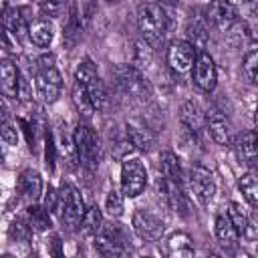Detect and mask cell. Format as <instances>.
<instances>
[{
	"label": "cell",
	"instance_id": "obj_1",
	"mask_svg": "<svg viewBox=\"0 0 258 258\" xmlns=\"http://www.w3.org/2000/svg\"><path fill=\"white\" fill-rule=\"evenodd\" d=\"M137 26L143 40L151 46L159 44L167 30V14L163 6L157 2H141L137 8Z\"/></svg>",
	"mask_w": 258,
	"mask_h": 258
},
{
	"label": "cell",
	"instance_id": "obj_2",
	"mask_svg": "<svg viewBox=\"0 0 258 258\" xmlns=\"http://www.w3.org/2000/svg\"><path fill=\"white\" fill-rule=\"evenodd\" d=\"M117 89L135 103H145L151 97V85L135 64H119L113 71Z\"/></svg>",
	"mask_w": 258,
	"mask_h": 258
},
{
	"label": "cell",
	"instance_id": "obj_3",
	"mask_svg": "<svg viewBox=\"0 0 258 258\" xmlns=\"http://www.w3.org/2000/svg\"><path fill=\"white\" fill-rule=\"evenodd\" d=\"M73 143L77 151V161L87 171H95L101 163V141L93 127L89 123H79L73 135Z\"/></svg>",
	"mask_w": 258,
	"mask_h": 258
},
{
	"label": "cell",
	"instance_id": "obj_4",
	"mask_svg": "<svg viewBox=\"0 0 258 258\" xmlns=\"http://www.w3.org/2000/svg\"><path fill=\"white\" fill-rule=\"evenodd\" d=\"M34 87L44 103H54L62 91V77L54 67L52 56H42L34 67Z\"/></svg>",
	"mask_w": 258,
	"mask_h": 258
},
{
	"label": "cell",
	"instance_id": "obj_5",
	"mask_svg": "<svg viewBox=\"0 0 258 258\" xmlns=\"http://www.w3.org/2000/svg\"><path fill=\"white\" fill-rule=\"evenodd\" d=\"M85 210L87 208H85L81 191L73 183L62 181L60 189H58V214H60V222L67 226V230L79 228Z\"/></svg>",
	"mask_w": 258,
	"mask_h": 258
},
{
	"label": "cell",
	"instance_id": "obj_6",
	"mask_svg": "<svg viewBox=\"0 0 258 258\" xmlns=\"http://www.w3.org/2000/svg\"><path fill=\"white\" fill-rule=\"evenodd\" d=\"M75 79L85 87V91H87V95H89L95 111H105V107L109 103L107 89H105V85H103V81H101V77H99V73H97V69H95V64H93L91 58H85L77 67Z\"/></svg>",
	"mask_w": 258,
	"mask_h": 258
},
{
	"label": "cell",
	"instance_id": "obj_7",
	"mask_svg": "<svg viewBox=\"0 0 258 258\" xmlns=\"http://www.w3.org/2000/svg\"><path fill=\"white\" fill-rule=\"evenodd\" d=\"M147 185V169L141 159L125 157L121 163V191L127 198H137Z\"/></svg>",
	"mask_w": 258,
	"mask_h": 258
},
{
	"label": "cell",
	"instance_id": "obj_8",
	"mask_svg": "<svg viewBox=\"0 0 258 258\" xmlns=\"http://www.w3.org/2000/svg\"><path fill=\"white\" fill-rule=\"evenodd\" d=\"M187 181H189V189H191V194H194V198L198 200L200 206H208L214 200L216 181H214V175L208 167L191 165L189 173H187Z\"/></svg>",
	"mask_w": 258,
	"mask_h": 258
},
{
	"label": "cell",
	"instance_id": "obj_9",
	"mask_svg": "<svg viewBox=\"0 0 258 258\" xmlns=\"http://www.w3.org/2000/svg\"><path fill=\"white\" fill-rule=\"evenodd\" d=\"M191 79L202 93H212L216 89V83H218L216 62L206 50H198L196 60L191 64Z\"/></svg>",
	"mask_w": 258,
	"mask_h": 258
},
{
	"label": "cell",
	"instance_id": "obj_10",
	"mask_svg": "<svg viewBox=\"0 0 258 258\" xmlns=\"http://www.w3.org/2000/svg\"><path fill=\"white\" fill-rule=\"evenodd\" d=\"M131 224H133V232L145 242H157L165 232L163 220L147 210H135Z\"/></svg>",
	"mask_w": 258,
	"mask_h": 258
},
{
	"label": "cell",
	"instance_id": "obj_11",
	"mask_svg": "<svg viewBox=\"0 0 258 258\" xmlns=\"http://www.w3.org/2000/svg\"><path fill=\"white\" fill-rule=\"evenodd\" d=\"M196 54H198V48L189 40H173L167 46L165 60L173 73H187L196 60Z\"/></svg>",
	"mask_w": 258,
	"mask_h": 258
},
{
	"label": "cell",
	"instance_id": "obj_12",
	"mask_svg": "<svg viewBox=\"0 0 258 258\" xmlns=\"http://www.w3.org/2000/svg\"><path fill=\"white\" fill-rule=\"evenodd\" d=\"M206 16L218 30H230L238 22V8L230 0H212Z\"/></svg>",
	"mask_w": 258,
	"mask_h": 258
},
{
	"label": "cell",
	"instance_id": "obj_13",
	"mask_svg": "<svg viewBox=\"0 0 258 258\" xmlns=\"http://www.w3.org/2000/svg\"><path fill=\"white\" fill-rule=\"evenodd\" d=\"M125 137L129 139V143L137 151H151L155 147V143H157L155 131L149 129L147 125L139 123V121H127V125H125Z\"/></svg>",
	"mask_w": 258,
	"mask_h": 258
},
{
	"label": "cell",
	"instance_id": "obj_14",
	"mask_svg": "<svg viewBox=\"0 0 258 258\" xmlns=\"http://www.w3.org/2000/svg\"><path fill=\"white\" fill-rule=\"evenodd\" d=\"M206 129L218 145H222V147L232 145V123L220 111L206 113Z\"/></svg>",
	"mask_w": 258,
	"mask_h": 258
},
{
	"label": "cell",
	"instance_id": "obj_15",
	"mask_svg": "<svg viewBox=\"0 0 258 258\" xmlns=\"http://www.w3.org/2000/svg\"><path fill=\"white\" fill-rule=\"evenodd\" d=\"M16 191L22 200L36 202L42 196V177L36 169H22L16 181Z\"/></svg>",
	"mask_w": 258,
	"mask_h": 258
},
{
	"label": "cell",
	"instance_id": "obj_16",
	"mask_svg": "<svg viewBox=\"0 0 258 258\" xmlns=\"http://www.w3.org/2000/svg\"><path fill=\"white\" fill-rule=\"evenodd\" d=\"M18 85H20V73L16 64L8 58H2L0 60V95L6 99H16Z\"/></svg>",
	"mask_w": 258,
	"mask_h": 258
},
{
	"label": "cell",
	"instance_id": "obj_17",
	"mask_svg": "<svg viewBox=\"0 0 258 258\" xmlns=\"http://www.w3.org/2000/svg\"><path fill=\"white\" fill-rule=\"evenodd\" d=\"M179 121L194 135H198V133H202L206 129V113L202 111V107L196 101H185L181 105V109H179Z\"/></svg>",
	"mask_w": 258,
	"mask_h": 258
},
{
	"label": "cell",
	"instance_id": "obj_18",
	"mask_svg": "<svg viewBox=\"0 0 258 258\" xmlns=\"http://www.w3.org/2000/svg\"><path fill=\"white\" fill-rule=\"evenodd\" d=\"M163 252L169 258H189V256H194L196 248H194V242H191L189 234H185V232H173V234H169L165 238Z\"/></svg>",
	"mask_w": 258,
	"mask_h": 258
},
{
	"label": "cell",
	"instance_id": "obj_19",
	"mask_svg": "<svg viewBox=\"0 0 258 258\" xmlns=\"http://www.w3.org/2000/svg\"><path fill=\"white\" fill-rule=\"evenodd\" d=\"M232 147H234L240 163L254 167V163H256V133L254 131L240 133L236 139H232Z\"/></svg>",
	"mask_w": 258,
	"mask_h": 258
},
{
	"label": "cell",
	"instance_id": "obj_20",
	"mask_svg": "<svg viewBox=\"0 0 258 258\" xmlns=\"http://www.w3.org/2000/svg\"><path fill=\"white\" fill-rule=\"evenodd\" d=\"M28 38L32 40V44L44 48L52 42L54 38V26L50 22L48 16H38L28 24Z\"/></svg>",
	"mask_w": 258,
	"mask_h": 258
},
{
	"label": "cell",
	"instance_id": "obj_21",
	"mask_svg": "<svg viewBox=\"0 0 258 258\" xmlns=\"http://www.w3.org/2000/svg\"><path fill=\"white\" fill-rule=\"evenodd\" d=\"M214 232H216V238L222 246L226 248H236L238 246V240H240V234L238 230L234 228L232 220L228 218V214H218L216 216V222H214Z\"/></svg>",
	"mask_w": 258,
	"mask_h": 258
},
{
	"label": "cell",
	"instance_id": "obj_22",
	"mask_svg": "<svg viewBox=\"0 0 258 258\" xmlns=\"http://www.w3.org/2000/svg\"><path fill=\"white\" fill-rule=\"evenodd\" d=\"M26 222L30 224V228L34 232H46L50 230L52 222H50V212L44 208V206H38V204H30L26 208Z\"/></svg>",
	"mask_w": 258,
	"mask_h": 258
},
{
	"label": "cell",
	"instance_id": "obj_23",
	"mask_svg": "<svg viewBox=\"0 0 258 258\" xmlns=\"http://www.w3.org/2000/svg\"><path fill=\"white\" fill-rule=\"evenodd\" d=\"M81 32H83L81 18H79L77 8L73 6V8L69 10V16H67L64 28H62V42H64V46H67V48H73V46L81 40Z\"/></svg>",
	"mask_w": 258,
	"mask_h": 258
},
{
	"label": "cell",
	"instance_id": "obj_24",
	"mask_svg": "<svg viewBox=\"0 0 258 258\" xmlns=\"http://www.w3.org/2000/svg\"><path fill=\"white\" fill-rule=\"evenodd\" d=\"M159 167H161L163 179H169V181H177V183H181L183 171H181L179 157H177L173 151H163V153L159 155Z\"/></svg>",
	"mask_w": 258,
	"mask_h": 258
},
{
	"label": "cell",
	"instance_id": "obj_25",
	"mask_svg": "<svg viewBox=\"0 0 258 258\" xmlns=\"http://www.w3.org/2000/svg\"><path fill=\"white\" fill-rule=\"evenodd\" d=\"M8 32H12L16 38H24V34H28V24L22 16V10L20 8H10L8 12H4V18L0 22Z\"/></svg>",
	"mask_w": 258,
	"mask_h": 258
},
{
	"label": "cell",
	"instance_id": "obj_26",
	"mask_svg": "<svg viewBox=\"0 0 258 258\" xmlns=\"http://www.w3.org/2000/svg\"><path fill=\"white\" fill-rule=\"evenodd\" d=\"M71 97H73V105H75L77 113H79L83 119H91V117H93V113H95V107H93V103H91V99H89V95H87L85 87H83L77 79H75V83H73Z\"/></svg>",
	"mask_w": 258,
	"mask_h": 258
},
{
	"label": "cell",
	"instance_id": "obj_27",
	"mask_svg": "<svg viewBox=\"0 0 258 258\" xmlns=\"http://www.w3.org/2000/svg\"><path fill=\"white\" fill-rule=\"evenodd\" d=\"M238 187L244 196V200L248 202L250 208H256L258 204V181H256V171L254 167H250L248 171H244L238 179Z\"/></svg>",
	"mask_w": 258,
	"mask_h": 258
},
{
	"label": "cell",
	"instance_id": "obj_28",
	"mask_svg": "<svg viewBox=\"0 0 258 258\" xmlns=\"http://www.w3.org/2000/svg\"><path fill=\"white\" fill-rule=\"evenodd\" d=\"M0 137L8 143V145H16L18 143V129L16 123L8 111V107L0 101Z\"/></svg>",
	"mask_w": 258,
	"mask_h": 258
},
{
	"label": "cell",
	"instance_id": "obj_29",
	"mask_svg": "<svg viewBox=\"0 0 258 258\" xmlns=\"http://www.w3.org/2000/svg\"><path fill=\"white\" fill-rule=\"evenodd\" d=\"M185 34H187V40L198 48L202 50L208 42V26L202 18H191L187 24H185Z\"/></svg>",
	"mask_w": 258,
	"mask_h": 258
},
{
	"label": "cell",
	"instance_id": "obj_30",
	"mask_svg": "<svg viewBox=\"0 0 258 258\" xmlns=\"http://www.w3.org/2000/svg\"><path fill=\"white\" fill-rule=\"evenodd\" d=\"M103 226V214L97 206H91L85 210L83 218H81V224H79V230L85 234V236H95Z\"/></svg>",
	"mask_w": 258,
	"mask_h": 258
},
{
	"label": "cell",
	"instance_id": "obj_31",
	"mask_svg": "<svg viewBox=\"0 0 258 258\" xmlns=\"http://www.w3.org/2000/svg\"><path fill=\"white\" fill-rule=\"evenodd\" d=\"M228 218L232 220V224H234V228L238 230V234L240 236H246L248 234V230H250V220H248V216L242 212V206L240 204H236V202H232L230 206H228Z\"/></svg>",
	"mask_w": 258,
	"mask_h": 258
},
{
	"label": "cell",
	"instance_id": "obj_32",
	"mask_svg": "<svg viewBox=\"0 0 258 258\" xmlns=\"http://www.w3.org/2000/svg\"><path fill=\"white\" fill-rule=\"evenodd\" d=\"M32 228L26 220H14L8 228V240L10 242H18V244H24V242H30L32 238Z\"/></svg>",
	"mask_w": 258,
	"mask_h": 258
},
{
	"label": "cell",
	"instance_id": "obj_33",
	"mask_svg": "<svg viewBox=\"0 0 258 258\" xmlns=\"http://www.w3.org/2000/svg\"><path fill=\"white\" fill-rule=\"evenodd\" d=\"M151 58H153L151 44L147 40H137L133 48V64L137 69H147L151 64Z\"/></svg>",
	"mask_w": 258,
	"mask_h": 258
},
{
	"label": "cell",
	"instance_id": "obj_34",
	"mask_svg": "<svg viewBox=\"0 0 258 258\" xmlns=\"http://www.w3.org/2000/svg\"><path fill=\"white\" fill-rule=\"evenodd\" d=\"M242 71H244V77L248 79V83L256 85V79H258V50L256 48H250L244 58H242Z\"/></svg>",
	"mask_w": 258,
	"mask_h": 258
},
{
	"label": "cell",
	"instance_id": "obj_35",
	"mask_svg": "<svg viewBox=\"0 0 258 258\" xmlns=\"http://www.w3.org/2000/svg\"><path fill=\"white\" fill-rule=\"evenodd\" d=\"M123 208H125V204H123V191L121 189H111L107 194V198H105V210L113 218H119L123 214Z\"/></svg>",
	"mask_w": 258,
	"mask_h": 258
},
{
	"label": "cell",
	"instance_id": "obj_36",
	"mask_svg": "<svg viewBox=\"0 0 258 258\" xmlns=\"http://www.w3.org/2000/svg\"><path fill=\"white\" fill-rule=\"evenodd\" d=\"M67 2L69 0H40V10L42 16L48 18H58L67 12Z\"/></svg>",
	"mask_w": 258,
	"mask_h": 258
},
{
	"label": "cell",
	"instance_id": "obj_37",
	"mask_svg": "<svg viewBox=\"0 0 258 258\" xmlns=\"http://www.w3.org/2000/svg\"><path fill=\"white\" fill-rule=\"evenodd\" d=\"M133 151V145L129 143V139L123 135V137H119L113 145H111V153L117 157V159H125V157H129V153Z\"/></svg>",
	"mask_w": 258,
	"mask_h": 258
},
{
	"label": "cell",
	"instance_id": "obj_38",
	"mask_svg": "<svg viewBox=\"0 0 258 258\" xmlns=\"http://www.w3.org/2000/svg\"><path fill=\"white\" fill-rule=\"evenodd\" d=\"M44 159H46V167L52 171L54 161H56V147H54V139L50 133H46V137H44Z\"/></svg>",
	"mask_w": 258,
	"mask_h": 258
},
{
	"label": "cell",
	"instance_id": "obj_39",
	"mask_svg": "<svg viewBox=\"0 0 258 258\" xmlns=\"http://www.w3.org/2000/svg\"><path fill=\"white\" fill-rule=\"evenodd\" d=\"M44 208L48 212H56L58 214V191L54 187H50V185H48V189L44 194Z\"/></svg>",
	"mask_w": 258,
	"mask_h": 258
},
{
	"label": "cell",
	"instance_id": "obj_40",
	"mask_svg": "<svg viewBox=\"0 0 258 258\" xmlns=\"http://www.w3.org/2000/svg\"><path fill=\"white\" fill-rule=\"evenodd\" d=\"M50 246H52V250H48V252L54 254V256H60V238L56 234L50 236Z\"/></svg>",
	"mask_w": 258,
	"mask_h": 258
},
{
	"label": "cell",
	"instance_id": "obj_41",
	"mask_svg": "<svg viewBox=\"0 0 258 258\" xmlns=\"http://www.w3.org/2000/svg\"><path fill=\"white\" fill-rule=\"evenodd\" d=\"M6 8H8V0H0V16L6 12Z\"/></svg>",
	"mask_w": 258,
	"mask_h": 258
},
{
	"label": "cell",
	"instance_id": "obj_42",
	"mask_svg": "<svg viewBox=\"0 0 258 258\" xmlns=\"http://www.w3.org/2000/svg\"><path fill=\"white\" fill-rule=\"evenodd\" d=\"M4 161V151H2V147H0V163Z\"/></svg>",
	"mask_w": 258,
	"mask_h": 258
}]
</instances>
